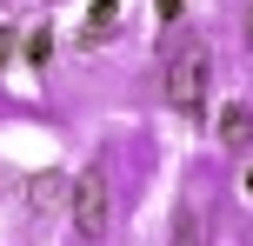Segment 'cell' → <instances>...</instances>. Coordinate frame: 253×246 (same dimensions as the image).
<instances>
[{
  "instance_id": "6da1fadb",
  "label": "cell",
  "mask_w": 253,
  "mask_h": 246,
  "mask_svg": "<svg viewBox=\"0 0 253 246\" xmlns=\"http://www.w3.org/2000/svg\"><path fill=\"white\" fill-rule=\"evenodd\" d=\"M207 80H213V53L200 34H180L167 47V106H180L187 120L207 113Z\"/></svg>"
},
{
  "instance_id": "7a4b0ae2",
  "label": "cell",
  "mask_w": 253,
  "mask_h": 246,
  "mask_svg": "<svg viewBox=\"0 0 253 246\" xmlns=\"http://www.w3.org/2000/svg\"><path fill=\"white\" fill-rule=\"evenodd\" d=\"M67 213H74V233L100 240L107 220H114V193H107V167H80L67 180Z\"/></svg>"
},
{
  "instance_id": "3957f363",
  "label": "cell",
  "mask_w": 253,
  "mask_h": 246,
  "mask_svg": "<svg viewBox=\"0 0 253 246\" xmlns=\"http://www.w3.org/2000/svg\"><path fill=\"white\" fill-rule=\"evenodd\" d=\"M213 133H220V146H227V153H247V146H253V113H247L240 100H233V106H220Z\"/></svg>"
},
{
  "instance_id": "277c9868",
  "label": "cell",
  "mask_w": 253,
  "mask_h": 246,
  "mask_svg": "<svg viewBox=\"0 0 253 246\" xmlns=\"http://www.w3.org/2000/svg\"><path fill=\"white\" fill-rule=\"evenodd\" d=\"M27 200H34L40 213L67 207V173H34V180H27Z\"/></svg>"
},
{
  "instance_id": "5b68a950",
  "label": "cell",
  "mask_w": 253,
  "mask_h": 246,
  "mask_svg": "<svg viewBox=\"0 0 253 246\" xmlns=\"http://www.w3.org/2000/svg\"><path fill=\"white\" fill-rule=\"evenodd\" d=\"M173 246H207V226H200L193 200H180V213H173Z\"/></svg>"
},
{
  "instance_id": "8992f818",
  "label": "cell",
  "mask_w": 253,
  "mask_h": 246,
  "mask_svg": "<svg viewBox=\"0 0 253 246\" xmlns=\"http://www.w3.org/2000/svg\"><path fill=\"white\" fill-rule=\"evenodd\" d=\"M114 20H120V0H93V7H87V40H100Z\"/></svg>"
},
{
  "instance_id": "52a82bcc",
  "label": "cell",
  "mask_w": 253,
  "mask_h": 246,
  "mask_svg": "<svg viewBox=\"0 0 253 246\" xmlns=\"http://www.w3.org/2000/svg\"><path fill=\"white\" fill-rule=\"evenodd\" d=\"M47 53H53V27H34V34H27V60L47 67Z\"/></svg>"
},
{
  "instance_id": "ba28073f",
  "label": "cell",
  "mask_w": 253,
  "mask_h": 246,
  "mask_svg": "<svg viewBox=\"0 0 253 246\" xmlns=\"http://www.w3.org/2000/svg\"><path fill=\"white\" fill-rule=\"evenodd\" d=\"M13 47H20V34H13V27H0V67L13 60Z\"/></svg>"
},
{
  "instance_id": "9c48e42d",
  "label": "cell",
  "mask_w": 253,
  "mask_h": 246,
  "mask_svg": "<svg viewBox=\"0 0 253 246\" xmlns=\"http://www.w3.org/2000/svg\"><path fill=\"white\" fill-rule=\"evenodd\" d=\"M153 13H160V27H173L180 20V0H153Z\"/></svg>"
},
{
  "instance_id": "30bf717a",
  "label": "cell",
  "mask_w": 253,
  "mask_h": 246,
  "mask_svg": "<svg viewBox=\"0 0 253 246\" xmlns=\"http://www.w3.org/2000/svg\"><path fill=\"white\" fill-rule=\"evenodd\" d=\"M240 200L253 207V160H247V173H240Z\"/></svg>"
},
{
  "instance_id": "8fae6325",
  "label": "cell",
  "mask_w": 253,
  "mask_h": 246,
  "mask_svg": "<svg viewBox=\"0 0 253 246\" xmlns=\"http://www.w3.org/2000/svg\"><path fill=\"white\" fill-rule=\"evenodd\" d=\"M247 40H253V0H247Z\"/></svg>"
}]
</instances>
